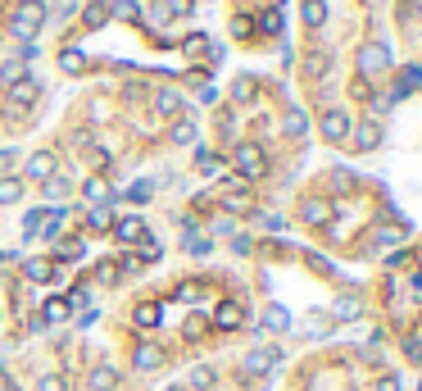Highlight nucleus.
<instances>
[{
    "label": "nucleus",
    "mask_w": 422,
    "mask_h": 391,
    "mask_svg": "<svg viewBox=\"0 0 422 391\" xmlns=\"http://www.w3.org/2000/svg\"><path fill=\"white\" fill-rule=\"evenodd\" d=\"M23 273H28V283H51L55 264L51 260H28V264H23Z\"/></svg>",
    "instance_id": "obj_26"
},
{
    "label": "nucleus",
    "mask_w": 422,
    "mask_h": 391,
    "mask_svg": "<svg viewBox=\"0 0 422 391\" xmlns=\"http://www.w3.org/2000/svg\"><path fill=\"white\" fill-rule=\"evenodd\" d=\"M23 200V182L19 178H0V205H14Z\"/></svg>",
    "instance_id": "obj_33"
},
{
    "label": "nucleus",
    "mask_w": 422,
    "mask_h": 391,
    "mask_svg": "<svg viewBox=\"0 0 422 391\" xmlns=\"http://www.w3.org/2000/svg\"><path fill=\"white\" fill-rule=\"evenodd\" d=\"M182 51H186V55H200V51H209V41L195 32V36H186V41H182Z\"/></svg>",
    "instance_id": "obj_46"
},
{
    "label": "nucleus",
    "mask_w": 422,
    "mask_h": 391,
    "mask_svg": "<svg viewBox=\"0 0 422 391\" xmlns=\"http://www.w3.org/2000/svg\"><path fill=\"white\" fill-rule=\"evenodd\" d=\"M23 78H28L23 59H5V64H0V82H5V87H14V82H23Z\"/></svg>",
    "instance_id": "obj_32"
},
{
    "label": "nucleus",
    "mask_w": 422,
    "mask_h": 391,
    "mask_svg": "<svg viewBox=\"0 0 422 391\" xmlns=\"http://www.w3.org/2000/svg\"><path fill=\"white\" fill-rule=\"evenodd\" d=\"M259 28H264V32H272V36H277V32H282V5H272V9H268V14H264V19H259Z\"/></svg>",
    "instance_id": "obj_38"
},
{
    "label": "nucleus",
    "mask_w": 422,
    "mask_h": 391,
    "mask_svg": "<svg viewBox=\"0 0 422 391\" xmlns=\"http://www.w3.org/2000/svg\"><path fill=\"white\" fill-rule=\"evenodd\" d=\"M82 191H86V200H91V205H109V200H114V187H109L105 178H91Z\"/></svg>",
    "instance_id": "obj_22"
},
{
    "label": "nucleus",
    "mask_w": 422,
    "mask_h": 391,
    "mask_svg": "<svg viewBox=\"0 0 422 391\" xmlns=\"http://www.w3.org/2000/svg\"><path fill=\"white\" fill-rule=\"evenodd\" d=\"M36 391H68V377H64V373H41Z\"/></svg>",
    "instance_id": "obj_36"
},
{
    "label": "nucleus",
    "mask_w": 422,
    "mask_h": 391,
    "mask_svg": "<svg viewBox=\"0 0 422 391\" xmlns=\"http://www.w3.org/2000/svg\"><path fill=\"white\" fill-rule=\"evenodd\" d=\"M372 391H404V382H400L395 373H381L377 382H372Z\"/></svg>",
    "instance_id": "obj_42"
},
{
    "label": "nucleus",
    "mask_w": 422,
    "mask_h": 391,
    "mask_svg": "<svg viewBox=\"0 0 422 391\" xmlns=\"http://www.w3.org/2000/svg\"><path fill=\"white\" fill-rule=\"evenodd\" d=\"M232 164H237V173H241L245 182H250V178H259V173H264V168H268L264 151H259L254 141H241V146H237V155H232Z\"/></svg>",
    "instance_id": "obj_3"
},
{
    "label": "nucleus",
    "mask_w": 422,
    "mask_h": 391,
    "mask_svg": "<svg viewBox=\"0 0 422 391\" xmlns=\"http://www.w3.org/2000/svg\"><path fill=\"white\" fill-rule=\"evenodd\" d=\"M222 205H227V214H245V210H250V196L232 191V196H222Z\"/></svg>",
    "instance_id": "obj_37"
},
{
    "label": "nucleus",
    "mask_w": 422,
    "mask_h": 391,
    "mask_svg": "<svg viewBox=\"0 0 422 391\" xmlns=\"http://www.w3.org/2000/svg\"><path fill=\"white\" fill-rule=\"evenodd\" d=\"M159 9H164L168 19H182V14H191V0H164Z\"/></svg>",
    "instance_id": "obj_41"
},
{
    "label": "nucleus",
    "mask_w": 422,
    "mask_h": 391,
    "mask_svg": "<svg viewBox=\"0 0 422 391\" xmlns=\"http://www.w3.org/2000/svg\"><path fill=\"white\" fill-rule=\"evenodd\" d=\"M64 300H68V310H86V305H91V287H86V283H78V287H73Z\"/></svg>",
    "instance_id": "obj_34"
},
{
    "label": "nucleus",
    "mask_w": 422,
    "mask_h": 391,
    "mask_svg": "<svg viewBox=\"0 0 422 391\" xmlns=\"http://www.w3.org/2000/svg\"><path fill=\"white\" fill-rule=\"evenodd\" d=\"M86 382H91V391H114L118 387V369H114V364H96Z\"/></svg>",
    "instance_id": "obj_16"
},
{
    "label": "nucleus",
    "mask_w": 422,
    "mask_h": 391,
    "mask_svg": "<svg viewBox=\"0 0 422 391\" xmlns=\"http://www.w3.org/2000/svg\"><path fill=\"white\" fill-rule=\"evenodd\" d=\"M250 32H254V23L245 19V14H237V19H232V36H250Z\"/></svg>",
    "instance_id": "obj_48"
},
{
    "label": "nucleus",
    "mask_w": 422,
    "mask_h": 391,
    "mask_svg": "<svg viewBox=\"0 0 422 391\" xmlns=\"http://www.w3.org/2000/svg\"><path fill=\"white\" fill-rule=\"evenodd\" d=\"M259 223H264L268 232H282V218H277V214H264V218H259Z\"/></svg>",
    "instance_id": "obj_51"
},
{
    "label": "nucleus",
    "mask_w": 422,
    "mask_h": 391,
    "mask_svg": "<svg viewBox=\"0 0 422 391\" xmlns=\"http://www.w3.org/2000/svg\"><path fill=\"white\" fill-rule=\"evenodd\" d=\"M159 255H164V246H159V241H150V237H145V241H141V260H145V264H155Z\"/></svg>",
    "instance_id": "obj_43"
},
{
    "label": "nucleus",
    "mask_w": 422,
    "mask_h": 391,
    "mask_svg": "<svg viewBox=\"0 0 422 391\" xmlns=\"http://www.w3.org/2000/svg\"><path fill=\"white\" fill-rule=\"evenodd\" d=\"M264 327H268V332H287V327H291V310H287V305H268V310H264Z\"/></svg>",
    "instance_id": "obj_18"
},
{
    "label": "nucleus",
    "mask_w": 422,
    "mask_h": 391,
    "mask_svg": "<svg viewBox=\"0 0 422 391\" xmlns=\"http://www.w3.org/2000/svg\"><path fill=\"white\" fill-rule=\"evenodd\" d=\"M364 314V300L359 296H336V305H331V319L336 323H350V319H359Z\"/></svg>",
    "instance_id": "obj_14"
},
{
    "label": "nucleus",
    "mask_w": 422,
    "mask_h": 391,
    "mask_svg": "<svg viewBox=\"0 0 422 391\" xmlns=\"http://www.w3.org/2000/svg\"><path fill=\"white\" fill-rule=\"evenodd\" d=\"M350 137H354L359 151H377V146H381V123H377V118H364V123L350 128Z\"/></svg>",
    "instance_id": "obj_8"
},
{
    "label": "nucleus",
    "mask_w": 422,
    "mask_h": 391,
    "mask_svg": "<svg viewBox=\"0 0 422 391\" xmlns=\"http://www.w3.org/2000/svg\"><path fill=\"white\" fill-rule=\"evenodd\" d=\"M150 196H155V182H150V178H141V182H136V187L128 191V200L141 205V200H150Z\"/></svg>",
    "instance_id": "obj_40"
},
{
    "label": "nucleus",
    "mask_w": 422,
    "mask_h": 391,
    "mask_svg": "<svg viewBox=\"0 0 422 391\" xmlns=\"http://www.w3.org/2000/svg\"><path fill=\"white\" fill-rule=\"evenodd\" d=\"M300 19H304V28H322V23H327V0H304Z\"/></svg>",
    "instance_id": "obj_19"
},
{
    "label": "nucleus",
    "mask_w": 422,
    "mask_h": 391,
    "mask_svg": "<svg viewBox=\"0 0 422 391\" xmlns=\"http://www.w3.org/2000/svg\"><path fill=\"white\" fill-rule=\"evenodd\" d=\"M391 68V51L381 41H368L364 51H359V73L364 78H377V73H386Z\"/></svg>",
    "instance_id": "obj_4"
},
{
    "label": "nucleus",
    "mask_w": 422,
    "mask_h": 391,
    "mask_svg": "<svg viewBox=\"0 0 422 391\" xmlns=\"http://www.w3.org/2000/svg\"><path fill=\"white\" fill-rule=\"evenodd\" d=\"M0 391H19V382H14V377H9L5 369H0Z\"/></svg>",
    "instance_id": "obj_52"
},
{
    "label": "nucleus",
    "mask_w": 422,
    "mask_h": 391,
    "mask_svg": "<svg viewBox=\"0 0 422 391\" xmlns=\"http://www.w3.org/2000/svg\"><path fill=\"white\" fill-rule=\"evenodd\" d=\"M9 28H14V36L32 41V36L46 28V0H23V5L14 9V19H9Z\"/></svg>",
    "instance_id": "obj_1"
},
{
    "label": "nucleus",
    "mask_w": 422,
    "mask_h": 391,
    "mask_svg": "<svg viewBox=\"0 0 422 391\" xmlns=\"http://www.w3.org/2000/svg\"><path fill=\"white\" fill-rule=\"evenodd\" d=\"M168 137H173V146H195V137H200V128H195V118H177Z\"/></svg>",
    "instance_id": "obj_20"
},
{
    "label": "nucleus",
    "mask_w": 422,
    "mask_h": 391,
    "mask_svg": "<svg viewBox=\"0 0 422 391\" xmlns=\"http://www.w3.org/2000/svg\"><path fill=\"white\" fill-rule=\"evenodd\" d=\"M96 278H101V283L109 287V283H114V278H118V264H101V268H96Z\"/></svg>",
    "instance_id": "obj_49"
},
{
    "label": "nucleus",
    "mask_w": 422,
    "mask_h": 391,
    "mask_svg": "<svg viewBox=\"0 0 422 391\" xmlns=\"http://www.w3.org/2000/svg\"><path fill=\"white\" fill-rule=\"evenodd\" d=\"M282 360V350H250V360H245V369H250V373H259V369H272V364H277Z\"/></svg>",
    "instance_id": "obj_27"
},
{
    "label": "nucleus",
    "mask_w": 422,
    "mask_h": 391,
    "mask_svg": "<svg viewBox=\"0 0 422 391\" xmlns=\"http://www.w3.org/2000/svg\"><path fill=\"white\" fill-rule=\"evenodd\" d=\"M109 19H114V9H109V0H91V5L82 9V28H86V32H101Z\"/></svg>",
    "instance_id": "obj_10"
},
{
    "label": "nucleus",
    "mask_w": 422,
    "mask_h": 391,
    "mask_svg": "<svg viewBox=\"0 0 422 391\" xmlns=\"http://www.w3.org/2000/svg\"><path fill=\"white\" fill-rule=\"evenodd\" d=\"M195 160H200V168H205V173H222V164H218V155H214V151H200Z\"/></svg>",
    "instance_id": "obj_44"
},
{
    "label": "nucleus",
    "mask_w": 422,
    "mask_h": 391,
    "mask_svg": "<svg viewBox=\"0 0 422 391\" xmlns=\"http://www.w3.org/2000/svg\"><path fill=\"white\" fill-rule=\"evenodd\" d=\"M422 87V68H404L400 78H395V96H408V91H418Z\"/></svg>",
    "instance_id": "obj_31"
},
{
    "label": "nucleus",
    "mask_w": 422,
    "mask_h": 391,
    "mask_svg": "<svg viewBox=\"0 0 422 391\" xmlns=\"http://www.w3.org/2000/svg\"><path fill=\"white\" fill-rule=\"evenodd\" d=\"M150 105H155V114H164V118H177V114H182V96L173 91V87H159V91L150 96Z\"/></svg>",
    "instance_id": "obj_13"
},
{
    "label": "nucleus",
    "mask_w": 422,
    "mask_h": 391,
    "mask_svg": "<svg viewBox=\"0 0 422 391\" xmlns=\"http://www.w3.org/2000/svg\"><path fill=\"white\" fill-rule=\"evenodd\" d=\"M9 168H14V146H9V151H0V178H9Z\"/></svg>",
    "instance_id": "obj_50"
},
{
    "label": "nucleus",
    "mask_w": 422,
    "mask_h": 391,
    "mask_svg": "<svg viewBox=\"0 0 422 391\" xmlns=\"http://www.w3.org/2000/svg\"><path fill=\"white\" fill-rule=\"evenodd\" d=\"M404 350H408V360H413V364H422V332L408 337V341H404Z\"/></svg>",
    "instance_id": "obj_47"
},
{
    "label": "nucleus",
    "mask_w": 422,
    "mask_h": 391,
    "mask_svg": "<svg viewBox=\"0 0 422 391\" xmlns=\"http://www.w3.org/2000/svg\"><path fill=\"white\" fill-rule=\"evenodd\" d=\"M86 228H91V232H114V214H109V205H91Z\"/></svg>",
    "instance_id": "obj_23"
},
{
    "label": "nucleus",
    "mask_w": 422,
    "mask_h": 391,
    "mask_svg": "<svg viewBox=\"0 0 422 391\" xmlns=\"http://www.w3.org/2000/svg\"><path fill=\"white\" fill-rule=\"evenodd\" d=\"M214 382H218V373L209 369V364H195V369L186 373V391H214Z\"/></svg>",
    "instance_id": "obj_15"
},
{
    "label": "nucleus",
    "mask_w": 422,
    "mask_h": 391,
    "mask_svg": "<svg viewBox=\"0 0 422 391\" xmlns=\"http://www.w3.org/2000/svg\"><path fill=\"white\" fill-rule=\"evenodd\" d=\"M41 187H46V196H51V200H64V196H68V178L55 173V178H46Z\"/></svg>",
    "instance_id": "obj_35"
},
{
    "label": "nucleus",
    "mask_w": 422,
    "mask_h": 391,
    "mask_svg": "<svg viewBox=\"0 0 422 391\" xmlns=\"http://www.w3.org/2000/svg\"><path fill=\"white\" fill-rule=\"evenodd\" d=\"M214 327H222V332H237V327L245 323V305L241 300H218V310H214V319H209Z\"/></svg>",
    "instance_id": "obj_6"
},
{
    "label": "nucleus",
    "mask_w": 422,
    "mask_h": 391,
    "mask_svg": "<svg viewBox=\"0 0 422 391\" xmlns=\"http://www.w3.org/2000/svg\"><path fill=\"white\" fill-rule=\"evenodd\" d=\"M300 218H304L309 228H322V223H327V218H331V205L322 200V196H309V200L300 205Z\"/></svg>",
    "instance_id": "obj_12"
},
{
    "label": "nucleus",
    "mask_w": 422,
    "mask_h": 391,
    "mask_svg": "<svg viewBox=\"0 0 422 391\" xmlns=\"http://www.w3.org/2000/svg\"><path fill=\"white\" fill-rule=\"evenodd\" d=\"M136 369H145V373H150V369H159V364H164V350H159V346H136Z\"/></svg>",
    "instance_id": "obj_25"
},
{
    "label": "nucleus",
    "mask_w": 422,
    "mask_h": 391,
    "mask_svg": "<svg viewBox=\"0 0 422 391\" xmlns=\"http://www.w3.org/2000/svg\"><path fill=\"white\" fill-rule=\"evenodd\" d=\"M55 255H59V260H64V264H73V260H82V255H86V241L68 237V241H59V246H55Z\"/></svg>",
    "instance_id": "obj_30"
},
{
    "label": "nucleus",
    "mask_w": 422,
    "mask_h": 391,
    "mask_svg": "<svg viewBox=\"0 0 422 391\" xmlns=\"http://www.w3.org/2000/svg\"><path fill=\"white\" fill-rule=\"evenodd\" d=\"M132 323L141 327V332H150V327L164 323V305H159V300H141V305L132 310Z\"/></svg>",
    "instance_id": "obj_9"
},
{
    "label": "nucleus",
    "mask_w": 422,
    "mask_h": 391,
    "mask_svg": "<svg viewBox=\"0 0 422 391\" xmlns=\"http://www.w3.org/2000/svg\"><path fill=\"white\" fill-rule=\"evenodd\" d=\"M68 314H73V310H68V300H64V296H51V300H46V305H41V323H46V327H55V323H64V319H68Z\"/></svg>",
    "instance_id": "obj_17"
},
{
    "label": "nucleus",
    "mask_w": 422,
    "mask_h": 391,
    "mask_svg": "<svg viewBox=\"0 0 422 391\" xmlns=\"http://www.w3.org/2000/svg\"><path fill=\"white\" fill-rule=\"evenodd\" d=\"M327 68H331V55H327V51H314V55L304 59V78H314V82L327 78Z\"/></svg>",
    "instance_id": "obj_24"
},
{
    "label": "nucleus",
    "mask_w": 422,
    "mask_h": 391,
    "mask_svg": "<svg viewBox=\"0 0 422 391\" xmlns=\"http://www.w3.org/2000/svg\"><path fill=\"white\" fill-rule=\"evenodd\" d=\"M232 101H237V105H250L254 101V78H250V73H241V78L232 82Z\"/></svg>",
    "instance_id": "obj_29"
},
{
    "label": "nucleus",
    "mask_w": 422,
    "mask_h": 391,
    "mask_svg": "<svg viewBox=\"0 0 422 391\" xmlns=\"http://www.w3.org/2000/svg\"><path fill=\"white\" fill-rule=\"evenodd\" d=\"M5 91H9V105H14V109H32L36 96H41V82L23 78V82H14V87H5Z\"/></svg>",
    "instance_id": "obj_7"
},
{
    "label": "nucleus",
    "mask_w": 422,
    "mask_h": 391,
    "mask_svg": "<svg viewBox=\"0 0 422 391\" xmlns=\"http://www.w3.org/2000/svg\"><path fill=\"white\" fill-rule=\"evenodd\" d=\"M55 168H59L55 151H36L32 160H28V178H32V182H46V178H55Z\"/></svg>",
    "instance_id": "obj_11"
},
{
    "label": "nucleus",
    "mask_w": 422,
    "mask_h": 391,
    "mask_svg": "<svg viewBox=\"0 0 422 391\" xmlns=\"http://www.w3.org/2000/svg\"><path fill=\"white\" fill-rule=\"evenodd\" d=\"M114 237L123 241V246H141V241L150 237V228H145L141 214H128V218H118V223H114Z\"/></svg>",
    "instance_id": "obj_5"
},
{
    "label": "nucleus",
    "mask_w": 422,
    "mask_h": 391,
    "mask_svg": "<svg viewBox=\"0 0 422 391\" xmlns=\"http://www.w3.org/2000/svg\"><path fill=\"white\" fill-rule=\"evenodd\" d=\"M282 132H287V137H295V141H304V132H309V114H304V109H291V114L282 118Z\"/></svg>",
    "instance_id": "obj_21"
},
{
    "label": "nucleus",
    "mask_w": 422,
    "mask_h": 391,
    "mask_svg": "<svg viewBox=\"0 0 422 391\" xmlns=\"http://www.w3.org/2000/svg\"><path fill=\"white\" fill-rule=\"evenodd\" d=\"M331 182H336V191H354V173H350V168H336Z\"/></svg>",
    "instance_id": "obj_45"
},
{
    "label": "nucleus",
    "mask_w": 422,
    "mask_h": 391,
    "mask_svg": "<svg viewBox=\"0 0 422 391\" xmlns=\"http://www.w3.org/2000/svg\"><path fill=\"white\" fill-rule=\"evenodd\" d=\"M205 327H209V323H205V319H195V314H191V319L182 323V337H186V341H200V337H205Z\"/></svg>",
    "instance_id": "obj_39"
},
{
    "label": "nucleus",
    "mask_w": 422,
    "mask_h": 391,
    "mask_svg": "<svg viewBox=\"0 0 422 391\" xmlns=\"http://www.w3.org/2000/svg\"><path fill=\"white\" fill-rule=\"evenodd\" d=\"M59 68H64V73H82L86 68V51H78V46L59 51Z\"/></svg>",
    "instance_id": "obj_28"
},
{
    "label": "nucleus",
    "mask_w": 422,
    "mask_h": 391,
    "mask_svg": "<svg viewBox=\"0 0 422 391\" xmlns=\"http://www.w3.org/2000/svg\"><path fill=\"white\" fill-rule=\"evenodd\" d=\"M350 128H354V118L345 114V109H322V118H318V132H322V141H331V146L350 141Z\"/></svg>",
    "instance_id": "obj_2"
},
{
    "label": "nucleus",
    "mask_w": 422,
    "mask_h": 391,
    "mask_svg": "<svg viewBox=\"0 0 422 391\" xmlns=\"http://www.w3.org/2000/svg\"><path fill=\"white\" fill-rule=\"evenodd\" d=\"M418 264H422V255H418Z\"/></svg>",
    "instance_id": "obj_53"
}]
</instances>
